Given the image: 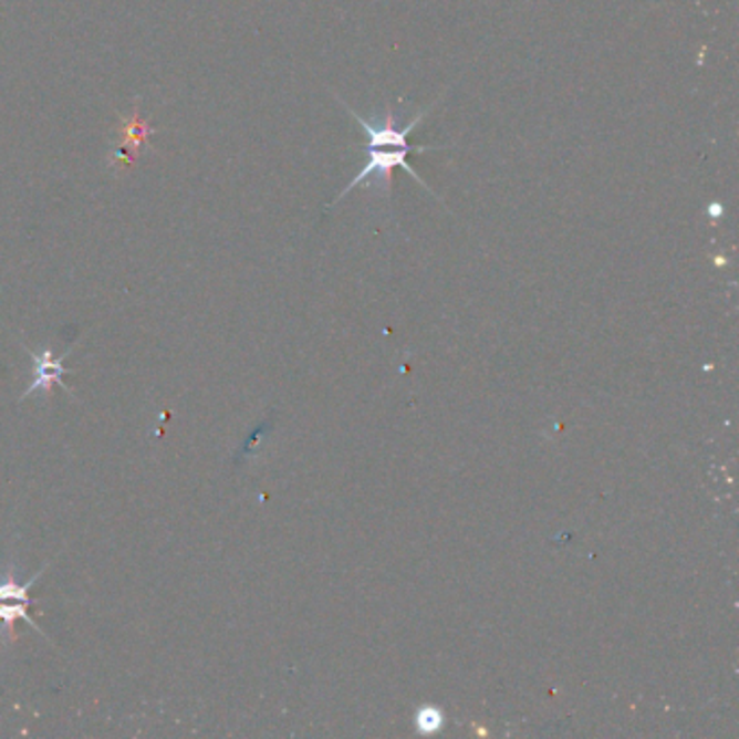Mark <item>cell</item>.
I'll list each match as a JSON object with an SVG mask.
<instances>
[{
	"label": "cell",
	"instance_id": "6da1fadb",
	"mask_svg": "<svg viewBox=\"0 0 739 739\" xmlns=\"http://www.w3.org/2000/svg\"><path fill=\"white\" fill-rule=\"evenodd\" d=\"M341 101V98H339ZM343 103V101H341ZM345 105V103H343ZM434 106V105H431ZM431 106L427 111H421L415 115L413 122H408L406 126H397L393 111H386L384 117H373L367 119L363 115H358L352 106L345 105V108L354 115V119L361 124V128L367 133L370 142H367V163L361 169V174H356L352 178V183L334 198V202H341L343 198H347L356 187L361 185H373L375 189H384L388 191L391 187V171L395 167H402L408 176H413L419 185H423L427 191H431L427 187V183L419 176V171L410 165L408 157L413 153H431V150H443V146H413L408 139L410 135L419 128L423 117L431 111Z\"/></svg>",
	"mask_w": 739,
	"mask_h": 739
},
{
	"label": "cell",
	"instance_id": "7a4b0ae2",
	"mask_svg": "<svg viewBox=\"0 0 739 739\" xmlns=\"http://www.w3.org/2000/svg\"><path fill=\"white\" fill-rule=\"evenodd\" d=\"M46 569H49V564H44L42 571H38L35 575H31V580L18 581L15 580V569L9 566L7 575L0 580V627H2L4 635L9 637V642L15 639V632L13 629H15L18 621H24L27 625H31L44 639H49V635L38 625V621H33L29 616V605L33 603L31 596H29V590L46 573Z\"/></svg>",
	"mask_w": 739,
	"mask_h": 739
},
{
	"label": "cell",
	"instance_id": "3957f363",
	"mask_svg": "<svg viewBox=\"0 0 739 739\" xmlns=\"http://www.w3.org/2000/svg\"><path fill=\"white\" fill-rule=\"evenodd\" d=\"M24 350L29 352L31 361H33V382L31 386L22 393L20 399H27L31 397L35 391H42L44 395H51L54 386H61L70 397H74V391L63 382V375H67V370L63 365V361L70 356L72 347L65 350L63 356H54L53 350L51 347H44L42 352H33L24 345Z\"/></svg>",
	"mask_w": 739,
	"mask_h": 739
}]
</instances>
